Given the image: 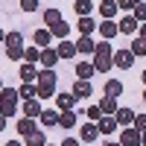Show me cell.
Listing matches in <instances>:
<instances>
[{"label": "cell", "mask_w": 146, "mask_h": 146, "mask_svg": "<svg viewBox=\"0 0 146 146\" xmlns=\"http://www.w3.org/2000/svg\"><path fill=\"white\" fill-rule=\"evenodd\" d=\"M94 50H96V44L91 41V35H82L76 41V53H94Z\"/></svg>", "instance_id": "23"}, {"label": "cell", "mask_w": 146, "mask_h": 146, "mask_svg": "<svg viewBox=\"0 0 146 146\" xmlns=\"http://www.w3.org/2000/svg\"><path fill=\"white\" fill-rule=\"evenodd\" d=\"M91 94H94V88H91L88 79H76L73 82V96H76V100H88Z\"/></svg>", "instance_id": "5"}, {"label": "cell", "mask_w": 146, "mask_h": 146, "mask_svg": "<svg viewBox=\"0 0 146 146\" xmlns=\"http://www.w3.org/2000/svg\"><path fill=\"white\" fill-rule=\"evenodd\" d=\"M38 120H41V126H58V111H50V108H44Z\"/></svg>", "instance_id": "25"}, {"label": "cell", "mask_w": 146, "mask_h": 146, "mask_svg": "<svg viewBox=\"0 0 146 146\" xmlns=\"http://www.w3.org/2000/svg\"><path fill=\"white\" fill-rule=\"evenodd\" d=\"M18 100H21V94L15 88H6V91H0V114L3 117H12L18 111Z\"/></svg>", "instance_id": "2"}, {"label": "cell", "mask_w": 146, "mask_h": 146, "mask_svg": "<svg viewBox=\"0 0 146 146\" xmlns=\"http://www.w3.org/2000/svg\"><path fill=\"white\" fill-rule=\"evenodd\" d=\"M67 32H70V27H67L64 21H58L56 27H53V35H56V38H67Z\"/></svg>", "instance_id": "33"}, {"label": "cell", "mask_w": 146, "mask_h": 146, "mask_svg": "<svg viewBox=\"0 0 146 146\" xmlns=\"http://www.w3.org/2000/svg\"><path fill=\"white\" fill-rule=\"evenodd\" d=\"M56 53H58V58H73V56H76V44H73V41H62Z\"/></svg>", "instance_id": "18"}, {"label": "cell", "mask_w": 146, "mask_h": 146, "mask_svg": "<svg viewBox=\"0 0 146 146\" xmlns=\"http://www.w3.org/2000/svg\"><path fill=\"white\" fill-rule=\"evenodd\" d=\"M94 70H96L94 64H88V62H79V64H76V76H79V79H88V82H91Z\"/></svg>", "instance_id": "26"}, {"label": "cell", "mask_w": 146, "mask_h": 146, "mask_svg": "<svg viewBox=\"0 0 146 146\" xmlns=\"http://www.w3.org/2000/svg\"><path fill=\"white\" fill-rule=\"evenodd\" d=\"M117 6H120V9H135L137 0H117Z\"/></svg>", "instance_id": "39"}, {"label": "cell", "mask_w": 146, "mask_h": 146, "mask_svg": "<svg viewBox=\"0 0 146 146\" xmlns=\"http://www.w3.org/2000/svg\"><path fill=\"white\" fill-rule=\"evenodd\" d=\"M53 41V32L50 29H38L35 32V47H41V50H47V44Z\"/></svg>", "instance_id": "20"}, {"label": "cell", "mask_w": 146, "mask_h": 146, "mask_svg": "<svg viewBox=\"0 0 146 146\" xmlns=\"http://www.w3.org/2000/svg\"><path fill=\"white\" fill-rule=\"evenodd\" d=\"M82 35H91L94 29H96V23H94V18H79V27H76Z\"/></svg>", "instance_id": "29"}, {"label": "cell", "mask_w": 146, "mask_h": 146, "mask_svg": "<svg viewBox=\"0 0 146 146\" xmlns=\"http://www.w3.org/2000/svg\"><path fill=\"white\" fill-rule=\"evenodd\" d=\"M88 117L94 120V123H100V120H102V108H100V105H91V108H88Z\"/></svg>", "instance_id": "36"}, {"label": "cell", "mask_w": 146, "mask_h": 146, "mask_svg": "<svg viewBox=\"0 0 146 146\" xmlns=\"http://www.w3.org/2000/svg\"><path fill=\"white\" fill-rule=\"evenodd\" d=\"M120 146H140V131L137 129H123V143H120Z\"/></svg>", "instance_id": "10"}, {"label": "cell", "mask_w": 146, "mask_h": 146, "mask_svg": "<svg viewBox=\"0 0 146 146\" xmlns=\"http://www.w3.org/2000/svg\"><path fill=\"white\" fill-rule=\"evenodd\" d=\"M105 146H120V143H105Z\"/></svg>", "instance_id": "47"}, {"label": "cell", "mask_w": 146, "mask_h": 146, "mask_svg": "<svg viewBox=\"0 0 146 146\" xmlns=\"http://www.w3.org/2000/svg\"><path fill=\"white\" fill-rule=\"evenodd\" d=\"M6 47L9 50H23V35L15 29V32H6Z\"/></svg>", "instance_id": "15"}, {"label": "cell", "mask_w": 146, "mask_h": 146, "mask_svg": "<svg viewBox=\"0 0 146 146\" xmlns=\"http://www.w3.org/2000/svg\"><path fill=\"white\" fill-rule=\"evenodd\" d=\"M96 126H100L102 135H111V131H117V120H114V117H102Z\"/></svg>", "instance_id": "28"}, {"label": "cell", "mask_w": 146, "mask_h": 146, "mask_svg": "<svg viewBox=\"0 0 146 146\" xmlns=\"http://www.w3.org/2000/svg\"><path fill=\"white\" fill-rule=\"evenodd\" d=\"M135 111L131 108H117V114H114V120H117V126H123V129H129L131 123H135Z\"/></svg>", "instance_id": "6"}, {"label": "cell", "mask_w": 146, "mask_h": 146, "mask_svg": "<svg viewBox=\"0 0 146 146\" xmlns=\"http://www.w3.org/2000/svg\"><path fill=\"white\" fill-rule=\"evenodd\" d=\"M135 129L140 131V135L146 131V114H137V117H135Z\"/></svg>", "instance_id": "37"}, {"label": "cell", "mask_w": 146, "mask_h": 146, "mask_svg": "<svg viewBox=\"0 0 146 146\" xmlns=\"http://www.w3.org/2000/svg\"><path fill=\"white\" fill-rule=\"evenodd\" d=\"M53 88H56V73L44 67L38 73V100H53Z\"/></svg>", "instance_id": "3"}, {"label": "cell", "mask_w": 146, "mask_h": 146, "mask_svg": "<svg viewBox=\"0 0 146 146\" xmlns=\"http://www.w3.org/2000/svg\"><path fill=\"white\" fill-rule=\"evenodd\" d=\"M6 146H23V143H18V140H9V143H6Z\"/></svg>", "instance_id": "43"}, {"label": "cell", "mask_w": 146, "mask_h": 146, "mask_svg": "<svg viewBox=\"0 0 146 146\" xmlns=\"http://www.w3.org/2000/svg\"><path fill=\"white\" fill-rule=\"evenodd\" d=\"M23 58H27L29 64H35V62H41V50H38V47H29V50H23Z\"/></svg>", "instance_id": "32"}, {"label": "cell", "mask_w": 146, "mask_h": 146, "mask_svg": "<svg viewBox=\"0 0 146 146\" xmlns=\"http://www.w3.org/2000/svg\"><path fill=\"white\" fill-rule=\"evenodd\" d=\"M140 38L146 41V23H143V27H140Z\"/></svg>", "instance_id": "41"}, {"label": "cell", "mask_w": 146, "mask_h": 146, "mask_svg": "<svg viewBox=\"0 0 146 146\" xmlns=\"http://www.w3.org/2000/svg\"><path fill=\"white\" fill-rule=\"evenodd\" d=\"M58 126L62 129H73L76 126V111H62L58 114Z\"/></svg>", "instance_id": "24"}, {"label": "cell", "mask_w": 146, "mask_h": 146, "mask_svg": "<svg viewBox=\"0 0 146 146\" xmlns=\"http://www.w3.org/2000/svg\"><path fill=\"white\" fill-rule=\"evenodd\" d=\"M131 53H135V56H146V41L135 38V41H131Z\"/></svg>", "instance_id": "34"}, {"label": "cell", "mask_w": 146, "mask_h": 146, "mask_svg": "<svg viewBox=\"0 0 146 146\" xmlns=\"http://www.w3.org/2000/svg\"><path fill=\"white\" fill-rule=\"evenodd\" d=\"M143 102H146V91H143Z\"/></svg>", "instance_id": "48"}, {"label": "cell", "mask_w": 146, "mask_h": 146, "mask_svg": "<svg viewBox=\"0 0 146 146\" xmlns=\"http://www.w3.org/2000/svg\"><path fill=\"white\" fill-rule=\"evenodd\" d=\"M18 94H21V100H35V96H38V85H32V82H23L21 88H18Z\"/></svg>", "instance_id": "17"}, {"label": "cell", "mask_w": 146, "mask_h": 146, "mask_svg": "<svg viewBox=\"0 0 146 146\" xmlns=\"http://www.w3.org/2000/svg\"><path fill=\"white\" fill-rule=\"evenodd\" d=\"M41 102L38 100H23V117H29V120H38L41 117Z\"/></svg>", "instance_id": "7"}, {"label": "cell", "mask_w": 146, "mask_h": 146, "mask_svg": "<svg viewBox=\"0 0 146 146\" xmlns=\"http://www.w3.org/2000/svg\"><path fill=\"white\" fill-rule=\"evenodd\" d=\"M100 32H102V38H105V41H111L114 35H120V27H117L114 21H102V23H100Z\"/></svg>", "instance_id": "11"}, {"label": "cell", "mask_w": 146, "mask_h": 146, "mask_svg": "<svg viewBox=\"0 0 146 146\" xmlns=\"http://www.w3.org/2000/svg\"><path fill=\"white\" fill-rule=\"evenodd\" d=\"M0 41H6V32H3V29H0Z\"/></svg>", "instance_id": "45"}, {"label": "cell", "mask_w": 146, "mask_h": 146, "mask_svg": "<svg viewBox=\"0 0 146 146\" xmlns=\"http://www.w3.org/2000/svg\"><path fill=\"white\" fill-rule=\"evenodd\" d=\"M18 76H21L23 82H38V70H35V64L23 62V64H21V70H18Z\"/></svg>", "instance_id": "8"}, {"label": "cell", "mask_w": 146, "mask_h": 146, "mask_svg": "<svg viewBox=\"0 0 146 146\" xmlns=\"http://www.w3.org/2000/svg\"><path fill=\"white\" fill-rule=\"evenodd\" d=\"M137 3H146V0H137Z\"/></svg>", "instance_id": "50"}, {"label": "cell", "mask_w": 146, "mask_h": 146, "mask_svg": "<svg viewBox=\"0 0 146 146\" xmlns=\"http://www.w3.org/2000/svg\"><path fill=\"white\" fill-rule=\"evenodd\" d=\"M32 131H38V129H35V123H32L29 117H23L21 123H18V135H21V137H29Z\"/></svg>", "instance_id": "22"}, {"label": "cell", "mask_w": 146, "mask_h": 146, "mask_svg": "<svg viewBox=\"0 0 146 146\" xmlns=\"http://www.w3.org/2000/svg\"><path fill=\"white\" fill-rule=\"evenodd\" d=\"M0 129H6V117L3 114H0Z\"/></svg>", "instance_id": "42"}, {"label": "cell", "mask_w": 146, "mask_h": 146, "mask_svg": "<svg viewBox=\"0 0 146 146\" xmlns=\"http://www.w3.org/2000/svg\"><path fill=\"white\" fill-rule=\"evenodd\" d=\"M47 146H50V143H47Z\"/></svg>", "instance_id": "51"}, {"label": "cell", "mask_w": 146, "mask_h": 146, "mask_svg": "<svg viewBox=\"0 0 146 146\" xmlns=\"http://www.w3.org/2000/svg\"><path fill=\"white\" fill-rule=\"evenodd\" d=\"M73 9H76L82 18H88V15H91V9H94V3H91V0H76V6H73Z\"/></svg>", "instance_id": "31"}, {"label": "cell", "mask_w": 146, "mask_h": 146, "mask_svg": "<svg viewBox=\"0 0 146 146\" xmlns=\"http://www.w3.org/2000/svg\"><path fill=\"white\" fill-rule=\"evenodd\" d=\"M114 64L120 70H129L131 64H135V53H131V50H117L114 53Z\"/></svg>", "instance_id": "4"}, {"label": "cell", "mask_w": 146, "mask_h": 146, "mask_svg": "<svg viewBox=\"0 0 146 146\" xmlns=\"http://www.w3.org/2000/svg\"><path fill=\"white\" fill-rule=\"evenodd\" d=\"M96 135H100V126H96V123H85V126L79 129V137H82L85 143H91V140H96Z\"/></svg>", "instance_id": "9"}, {"label": "cell", "mask_w": 146, "mask_h": 146, "mask_svg": "<svg viewBox=\"0 0 146 146\" xmlns=\"http://www.w3.org/2000/svg\"><path fill=\"white\" fill-rule=\"evenodd\" d=\"M0 91H3V82H0Z\"/></svg>", "instance_id": "49"}, {"label": "cell", "mask_w": 146, "mask_h": 146, "mask_svg": "<svg viewBox=\"0 0 146 146\" xmlns=\"http://www.w3.org/2000/svg\"><path fill=\"white\" fill-rule=\"evenodd\" d=\"M56 62H58V53H56V50H50V47H47V50H41V64H44L47 70H53Z\"/></svg>", "instance_id": "16"}, {"label": "cell", "mask_w": 146, "mask_h": 146, "mask_svg": "<svg viewBox=\"0 0 146 146\" xmlns=\"http://www.w3.org/2000/svg\"><path fill=\"white\" fill-rule=\"evenodd\" d=\"M140 146H146V131H143V135H140Z\"/></svg>", "instance_id": "44"}, {"label": "cell", "mask_w": 146, "mask_h": 146, "mask_svg": "<svg viewBox=\"0 0 146 146\" xmlns=\"http://www.w3.org/2000/svg\"><path fill=\"white\" fill-rule=\"evenodd\" d=\"M117 27H120V32H123V35H131V32L137 29V21H135V15H129V18H123V21H120Z\"/></svg>", "instance_id": "21"}, {"label": "cell", "mask_w": 146, "mask_h": 146, "mask_svg": "<svg viewBox=\"0 0 146 146\" xmlns=\"http://www.w3.org/2000/svg\"><path fill=\"white\" fill-rule=\"evenodd\" d=\"M100 108H102V117H114L120 105H117V100H111V96H105V100L100 102Z\"/></svg>", "instance_id": "19"}, {"label": "cell", "mask_w": 146, "mask_h": 146, "mask_svg": "<svg viewBox=\"0 0 146 146\" xmlns=\"http://www.w3.org/2000/svg\"><path fill=\"white\" fill-rule=\"evenodd\" d=\"M21 9L23 12H35L38 9V0H21Z\"/></svg>", "instance_id": "38"}, {"label": "cell", "mask_w": 146, "mask_h": 146, "mask_svg": "<svg viewBox=\"0 0 146 146\" xmlns=\"http://www.w3.org/2000/svg\"><path fill=\"white\" fill-rule=\"evenodd\" d=\"M58 21H62V12H58L56 6H53V9H47V12H44V23H47V27H50V29L56 27V23H58Z\"/></svg>", "instance_id": "27"}, {"label": "cell", "mask_w": 146, "mask_h": 146, "mask_svg": "<svg viewBox=\"0 0 146 146\" xmlns=\"http://www.w3.org/2000/svg\"><path fill=\"white\" fill-rule=\"evenodd\" d=\"M140 79H143V85H146V70H143V73H140Z\"/></svg>", "instance_id": "46"}, {"label": "cell", "mask_w": 146, "mask_h": 146, "mask_svg": "<svg viewBox=\"0 0 146 146\" xmlns=\"http://www.w3.org/2000/svg\"><path fill=\"white\" fill-rule=\"evenodd\" d=\"M27 146H47V137H44V131H32V135L27 137Z\"/></svg>", "instance_id": "30"}, {"label": "cell", "mask_w": 146, "mask_h": 146, "mask_svg": "<svg viewBox=\"0 0 146 146\" xmlns=\"http://www.w3.org/2000/svg\"><path fill=\"white\" fill-rule=\"evenodd\" d=\"M114 64V50H111V44L108 41H100L96 44V50H94V67L100 70V73H108Z\"/></svg>", "instance_id": "1"}, {"label": "cell", "mask_w": 146, "mask_h": 146, "mask_svg": "<svg viewBox=\"0 0 146 146\" xmlns=\"http://www.w3.org/2000/svg\"><path fill=\"white\" fill-rule=\"evenodd\" d=\"M135 21L137 23H146V3H137L135 6Z\"/></svg>", "instance_id": "35"}, {"label": "cell", "mask_w": 146, "mask_h": 146, "mask_svg": "<svg viewBox=\"0 0 146 146\" xmlns=\"http://www.w3.org/2000/svg\"><path fill=\"white\" fill-rule=\"evenodd\" d=\"M117 9H120V6H117V0H102V3H100V12H102V18H105V21H111V18L117 15Z\"/></svg>", "instance_id": "14"}, {"label": "cell", "mask_w": 146, "mask_h": 146, "mask_svg": "<svg viewBox=\"0 0 146 146\" xmlns=\"http://www.w3.org/2000/svg\"><path fill=\"white\" fill-rule=\"evenodd\" d=\"M56 105L62 108V111H73V105H76V96H73V94H58V96H56Z\"/></svg>", "instance_id": "12"}, {"label": "cell", "mask_w": 146, "mask_h": 146, "mask_svg": "<svg viewBox=\"0 0 146 146\" xmlns=\"http://www.w3.org/2000/svg\"><path fill=\"white\" fill-rule=\"evenodd\" d=\"M120 94H123V82H120V79H108V82H105V96L117 100Z\"/></svg>", "instance_id": "13"}, {"label": "cell", "mask_w": 146, "mask_h": 146, "mask_svg": "<svg viewBox=\"0 0 146 146\" xmlns=\"http://www.w3.org/2000/svg\"><path fill=\"white\" fill-rule=\"evenodd\" d=\"M62 146H79V143L73 140V137H67V140H62Z\"/></svg>", "instance_id": "40"}]
</instances>
